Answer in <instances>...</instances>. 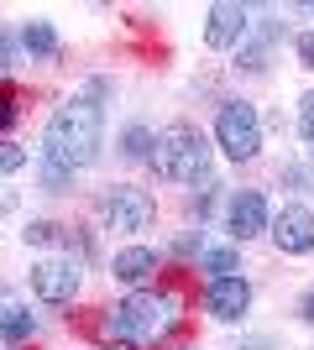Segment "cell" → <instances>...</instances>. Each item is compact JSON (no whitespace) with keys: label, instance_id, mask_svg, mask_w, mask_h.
<instances>
[{"label":"cell","instance_id":"21","mask_svg":"<svg viewBox=\"0 0 314 350\" xmlns=\"http://www.w3.org/2000/svg\"><path fill=\"white\" fill-rule=\"evenodd\" d=\"M293 53H299V63H304V68H314V31H304L299 42H293Z\"/></svg>","mask_w":314,"mask_h":350},{"label":"cell","instance_id":"8","mask_svg":"<svg viewBox=\"0 0 314 350\" xmlns=\"http://www.w3.org/2000/svg\"><path fill=\"white\" fill-rule=\"evenodd\" d=\"M267 235H272V246L283 251V256H309L314 251V209L309 204H283L272 215Z\"/></svg>","mask_w":314,"mask_h":350},{"label":"cell","instance_id":"19","mask_svg":"<svg viewBox=\"0 0 314 350\" xmlns=\"http://www.w3.org/2000/svg\"><path fill=\"white\" fill-rule=\"evenodd\" d=\"M42 183H47V193H68L74 173H63V167H53V162H42Z\"/></svg>","mask_w":314,"mask_h":350},{"label":"cell","instance_id":"1","mask_svg":"<svg viewBox=\"0 0 314 350\" xmlns=\"http://www.w3.org/2000/svg\"><path fill=\"white\" fill-rule=\"evenodd\" d=\"M105 94H110V84L94 79L90 94H74L68 105L53 110V120H47V131H42V162L63 167V173H79V167H90V162L100 157V146H105V110L94 100H105Z\"/></svg>","mask_w":314,"mask_h":350},{"label":"cell","instance_id":"17","mask_svg":"<svg viewBox=\"0 0 314 350\" xmlns=\"http://www.w3.org/2000/svg\"><path fill=\"white\" fill-rule=\"evenodd\" d=\"M21 167H27V146L11 142V136H0V178L21 173Z\"/></svg>","mask_w":314,"mask_h":350},{"label":"cell","instance_id":"5","mask_svg":"<svg viewBox=\"0 0 314 350\" xmlns=\"http://www.w3.org/2000/svg\"><path fill=\"white\" fill-rule=\"evenodd\" d=\"M100 219H105V230L136 235L157 219V199H152L147 189H136V183H110V189L100 193Z\"/></svg>","mask_w":314,"mask_h":350},{"label":"cell","instance_id":"23","mask_svg":"<svg viewBox=\"0 0 314 350\" xmlns=\"http://www.w3.org/2000/svg\"><path fill=\"white\" fill-rule=\"evenodd\" d=\"M0 68H11V37L0 31Z\"/></svg>","mask_w":314,"mask_h":350},{"label":"cell","instance_id":"24","mask_svg":"<svg viewBox=\"0 0 314 350\" xmlns=\"http://www.w3.org/2000/svg\"><path fill=\"white\" fill-rule=\"evenodd\" d=\"M11 209H16V193H11V189H0V215H11Z\"/></svg>","mask_w":314,"mask_h":350},{"label":"cell","instance_id":"3","mask_svg":"<svg viewBox=\"0 0 314 350\" xmlns=\"http://www.w3.org/2000/svg\"><path fill=\"white\" fill-rule=\"evenodd\" d=\"M152 167H157V178H173V183H199V178H209V142L194 126H168L157 136Z\"/></svg>","mask_w":314,"mask_h":350},{"label":"cell","instance_id":"7","mask_svg":"<svg viewBox=\"0 0 314 350\" xmlns=\"http://www.w3.org/2000/svg\"><path fill=\"white\" fill-rule=\"evenodd\" d=\"M272 215H267V199H262V189H236L231 199H225V230H231V241H257V235H267Z\"/></svg>","mask_w":314,"mask_h":350},{"label":"cell","instance_id":"4","mask_svg":"<svg viewBox=\"0 0 314 350\" xmlns=\"http://www.w3.org/2000/svg\"><path fill=\"white\" fill-rule=\"evenodd\" d=\"M215 146L231 162H252L262 152V116L252 100H225L215 110Z\"/></svg>","mask_w":314,"mask_h":350},{"label":"cell","instance_id":"9","mask_svg":"<svg viewBox=\"0 0 314 350\" xmlns=\"http://www.w3.org/2000/svg\"><path fill=\"white\" fill-rule=\"evenodd\" d=\"M246 31H252V16H246V5H231V0L209 5V16H205V47H215V53H225V47H241V42H246Z\"/></svg>","mask_w":314,"mask_h":350},{"label":"cell","instance_id":"12","mask_svg":"<svg viewBox=\"0 0 314 350\" xmlns=\"http://www.w3.org/2000/svg\"><path fill=\"white\" fill-rule=\"evenodd\" d=\"M37 335V314L27 304H0V340L5 345H27Z\"/></svg>","mask_w":314,"mask_h":350},{"label":"cell","instance_id":"13","mask_svg":"<svg viewBox=\"0 0 314 350\" xmlns=\"http://www.w3.org/2000/svg\"><path fill=\"white\" fill-rule=\"evenodd\" d=\"M21 47H27L31 58H58V53H63V42H58V31H53V21H42V16L21 21Z\"/></svg>","mask_w":314,"mask_h":350},{"label":"cell","instance_id":"11","mask_svg":"<svg viewBox=\"0 0 314 350\" xmlns=\"http://www.w3.org/2000/svg\"><path fill=\"white\" fill-rule=\"evenodd\" d=\"M157 272H163V256H157L152 246H120L116 256H110V278L126 282L131 293H136V288H147Z\"/></svg>","mask_w":314,"mask_h":350},{"label":"cell","instance_id":"6","mask_svg":"<svg viewBox=\"0 0 314 350\" xmlns=\"http://www.w3.org/2000/svg\"><path fill=\"white\" fill-rule=\"evenodd\" d=\"M79 288H84V272H79L74 256H47V262L31 267V293H37L42 304H53V308L74 304Z\"/></svg>","mask_w":314,"mask_h":350},{"label":"cell","instance_id":"10","mask_svg":"<svg viewBox=\"0 0 314 350\" xmlns=\"http://www.w3.org/2000/svg\"><path fill=\"white\" fill-rule=\"evenodd\" d=\"M205 308H209V319H220V324H241L246 308H252V282L246 278H215L205 288Z\"/></svg>","mask_w":314,"mask_h":350},{"label":"cell","instance_id":"20","mask_svg":"<svg viewBox=\"0 0 314 350\" xmlns=\"http://www.w3.org/2000/svg\"><path fill=\"white\" fill-rule=\"evenodd\" d=\"M299 136H304V142H314V89L299 100Z\"/></svg>","mask_w":314,"mask_h":350},{"label":"cell","instance_id":"15","mask_svg":"<svg viewBox=\"0 0 314 350\" xmlns=\"http://www.w3.org/2000/svg\"><path fill=\"white\" fill-rule=\"evenodd\" d=\"M120 152L131 162H152V152H157V131H147V126H126L120 131Z\"/></svg>","mask_w":314,"mask_h":350},{"label":"cell","instance_id":"2","mask_svg":"<svg viewBox=\"0 0 314 350\" xmlns=\"http://www.w3.org/2000/svg\"><path fill=\"white\" fill-rule=\"evenodd\" d=\"M183 319V304L173 288H136L131 298L105 308L100 340H116L120 350H157Z\"/></svg>","mask_w":314,"mask_h":350},{"label":"cell","instance_id":"16","mask_svg":"<svg viewBox=\"0 0 314 350\" xmlns=\"http://www.w3.org/2000/svg\"><path fill=\"white\" fill-rule=\"evenodd\" d=\"M21 235H27V246H63V241H68V225H58V219H31Z\"/></svg>","mask_w":314,"mask_h":350},{"label":"cell","instance_id":"14","mask_svg":"<svg viewBox=\"0 0 314 350\" xmlns=\"http://www.w3.org/2000/svg\"><path fill=\"white\" fill-rule=\"evenodd\" d=\"M199 272L215 278H241V246H205L199 251Z\"/></svg>","mask_w":314,"mask_h":350},{"label":"cell","instance_id":"18","mask_svg":"<svg viewBox=\"0 0 314 350\" xmlns=\"http://www.w3.org/2000/svg\"><path fill=\"white\" fill-rule=\"evenodd\" d=\"M16 116H21V105H16V89H11V84H0V136L16 126Z\"/></svg>","mask_w":314,"mask_h":350},{"label":"cell","instance_id":"22","mask_svg":"<svg viewBox=\"0 0 314 350\" xmlns=\"http://www.w3.org/2000/svg\"><path fill=\"white\" fill-rule=\"evenodd\" d=\"M299 319H304V324H314V288L304 293V304H299Z\"/></svg>","mask_w":314,"mask_h":350}]
</instances>
